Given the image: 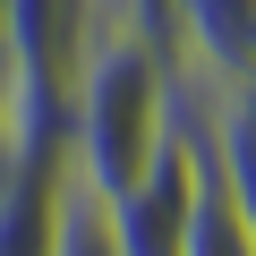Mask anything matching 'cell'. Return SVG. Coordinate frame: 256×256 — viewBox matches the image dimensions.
Instances as JSON below:
<instances>
[{
	"mask_svg": "<svg viewBox=\"0 0 256 256\" xmlns=\"http://www.w3.org/2000/svg\"><path fill=\"white\" fill-rule=\"evenodd\" d=\"M171 128H180V68H171L162 34L128 9V18H111V34L94 43L86 77H77L68 154H77V171L102 196H120L128 180L154 162V146L171 137Z\"/></svg>",
	"mask_w": 256,
	"mask_h": 256,
	"instance_id": "1",
	"label": "cell"
},
{
	"mask_svg": "<svg viewBox=\"0 0 256 256\" xmlns=\"http://www.w3.org/2000/svg\"><path fill=\"white\" fill-rule=\"evenodd\" d=\"M162 52L188 86H256V0H162Z\"/></svg>",
	"mask_w": 256,
	"mask_h": 256,
	"instance_id": "2",
	"label": "cell"
},
{
	"mask_svg": "<svg viewBox=\"0 0 256 256\" xmlns=\"http://www.w3.org/2000/svg\"><path fill=\"white\" fill-rule=\"evenodd\" d=\"M60 171H68V137H60V146H34L9 180H0V256H52Z\"/></svg>",
	"mask_w": 256,
	"mask_h": 256,
	"instance_id": "3",
	"label": "cell"
},
{
	"mask_svg": "<svg viewBox=\"0 0 256 256\" xmlns=\"http://www.w3.org/2000/svg\"><path fill=\"white\" fill-rule=\"evenodd\" d=\"M52 256H120L111 196L77 171V154H68V171H60V230H52Z\"/></svg>",
	"mask_w": 256,
	"mask_h": 256,
	"instance_id": "4",
	"label": "cell"
}]
</instances>
